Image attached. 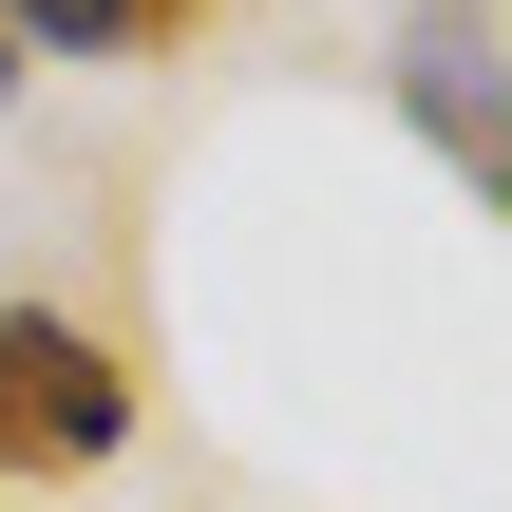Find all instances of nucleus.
<instances>
[{
  "label": "nucleus",
  "instance_id": "nucleus-1",
  "mask_svg": "<svg viewBox=\"0 0 512 512\" xmlns=\"http://www.w3.org/2000/svg\"><path fill=\"white\" fill-rule=\"evenodd\" d=\"M114 456H133V361L76 304H0V475L19 494H76Z\"/></svg>",
  "mask_w": 512,
  "mask_h": 512
},
{
  "label": "nucleus",
  "instance_id": "nucleus-2",
  "mask_svg": "<svg viewBox=\"0 0 512 512\" xmlns=\"http://www.w3.org/2000/svg\"><path fill=\"white\" fill-rule=\"evenodd\" d=\"M399 95H418V133L494 190V0H418V38H399Z\"/></svg>",
  "mask_w": 512,
  "mask_h": 512
},
{
  "label": "nucleus",
  "instance_id": "nucleus-3",
  "mask_svg": "<svg viewBox=\"0 0 512 512\" xmlns=\"http://www.w3.org/2000/svg\"><path fill=\"white\" fill-rule=\"evenodd\" d=\"M19 19V57H171L209 0H0Z\"/></svg>",
  "mask_w": 512,
  "mask_h": 512
},
{
  "label": "nucleus",
  "instance_id": "nucleus-4",
  "mask_svg": "<svg viewBox=\"0 0 512 512\" xmlns=\"http://www.w3.org/2000/svg\"><path fill=\"white\" fill-rule=\"evenodd\" d=\"M0 95H19V19H0Z\"/></svg>",
  "mask_w": 512,
  "mask_h": 512
}]
</instances>
